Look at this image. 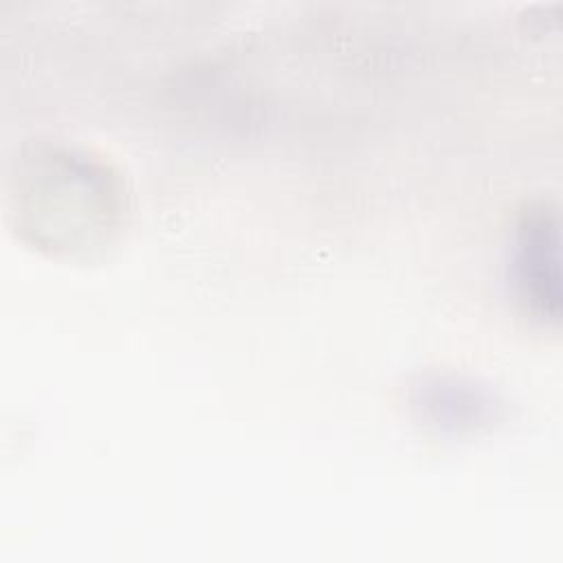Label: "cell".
<instances>
[{"instance_id":"obj_1","label":"cell","mask_w":563,"mask_h":563,"mask_svg":"<svg viewBox=\"0 0 563 563\" xmlns=\"http://www.w3.org/2000/svg\"><path fill=\"white\" fill-rule=\"evenodd\" d=\"M554 227L545 220H537L530 224L528 238L521 242V277L523 286L532 295V299L548 310V299L556 303V242Z\"/></svg>"}]
</instances>
